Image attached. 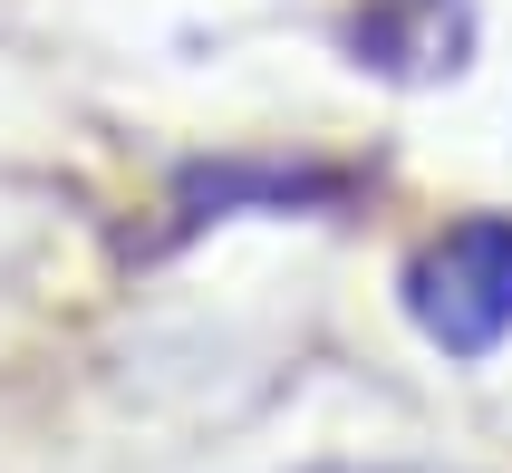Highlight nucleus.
<instances>
[{"instance_id": "nucleus-1", "label": "nucleus", "mask_w": 512, "mask_h": 473, "mask_svg": "<svg viewBox=\"0 0 512 473\" xmlns=\"http://www.w3.org/2000/svg\"><path fill=\"white\" fill-rule=\"evenodd\" d=\"M406 309L445 358H484L512 329V213H474L445 242L416 251L406 271Z\"/></svg>"}]
</instances>
